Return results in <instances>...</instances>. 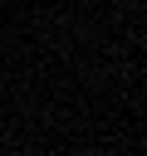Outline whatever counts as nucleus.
Segmentation results:
<instances>
[{
    "label": "nucleus",
    "mask_w": 147,
    "mask_h": 156,
    "mask_svg": "<svg viewBox=\"0 0 147 156\" xmlns=\"http://www.w3.org/2000/svg\"><path fill=\"white\" fill-rule=\"evenodd\" d=\"M78 156H98V151H78Z\"/></svg>",
    "instance_id": "1"
}]
</instances>
